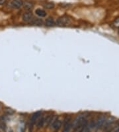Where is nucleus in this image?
<instances>
[{
    "mask_svg": "<svg viewBox=\"0 0 119 132\" xmlns=\"http://www.w3.org/2000/svg\"><path fill=\"white\" fill-rule=\"evenodd\" d=\"M70 22V19L66 16H63V17L58 18L56 22V24L58 25H68Z\"/></svg>",
    "mask_w": 119,
    "mask_h": 132,
    "instance_id": "nucleus-1",
    "label": "nucleus"
},
{
    "mask_svg": "<svg viewBox=\"0 0 119 132\" xmlns=\"http://www.w3.org/2000/svg\"><path fill=\"white\" fill-rule=\"evenodd\" d=\"M22 19H23V22H27V23L30 22L31 23L32 20L34 19V17H33V15L31 12H26L23 14V16H22Z\"/></svg>",
    "mask_w": 119,
    "mask_h": 132,
    "instance_id": "nucleus-2",
    "label": "nucleus"
},
{
    "mask_svg": "<svg viewBox=\"0 0 119 132\" xmlns=\"http://www.w3.org/2000/svg\"><path fill=\"white\" fill-rule=\"evenodd\" d=\"M106 118L105 116H101L98 118L97 121L95 122V127L97 129H100L102 127H103L105 122Z\"/></svg>",
    "mask_w": 119,
    "mask_h": 132,
    "instance_id": "nucleus-3",
    "label": "nucleus"
},
{
    "mask_svg": "<svg viewBox=\"0 0 119 132\" xmlns=\"http://www.w3.org/2000/svg\"><path fill=\"white\" fill-rule=\"evenodd\" d=\"M41 115V112H36V113H35L34 114L31 115V119H30V124L31 125H33V124H35L36 123V121H37L38 118L40 117Z\"/></svg>",
    "mask_w": 119,
    "mask_h": 132,
    "instance_id": "nucleus-4",
    "label": "nucleus"
},
{
    "mask_svg": "<svg viewBox=\"0 0 119 132\" xmlns=\"http://www.w3.org/2000/svg\"><path fill=\"white\" fill-rule=\"evenodd\" d=\"M23 2L22 0H13L11 2V5L13 8L19 9L23 5Z\"/></svg>",
    "mask_w": 119,
    "mask_h": 132,
    "instance_id": "nucleus-5",
    "label": "nucleus"
},
{
    "mask_svg": "<svg viewBox=\"0 0 119 132\" xmlns=\"http://www.w3.org/2000/svg\"><path fill=\"white\" fill-rule=\"evenodd\" d=\"M62 126V121L60 120H58V119H56L54 121V123L52 124V127L54 130L58 131Z\"/></svg>",
    "mask_w": 119,
    "mask_h": 132,
    "instance_id": "nucleus-6",
    "label": "nucleus"
},
{
    "mask_svg": "<svg viewBox=\"0 0 119 132\" xmlns=\"http://www.w3.org/2000/svg\"><path fill=\"white\" fill-rule=\"evenodd\" d=\"M71 128H72L71 121H68L67 122V123H65V124H64V129H63V131L65 132L69 131Z\"/></svg>",
    "mask_w": 119,
    "mask_h": 132,
    "instance_id": "nucleus-7",
    "label": "nucleus"
},
{
    "mask_svg": "<svg viewBox=\"0 0 119 132\" xmlns=\"http://www.w3.org/2000/svg\"><path fill=\"white\" fill-rule=\"evenodd\" d=\"M23 5L26 9H31L34 7V4L32 2H28V1H26V2H23Z\"/></svg>",
    "mask_w": 119,
    "mask_h": 132,
    "instance_id": "nucleus-8",
    "label": "nucleus"
},
{
    "mask_svg": "<svg viewBox=\"0 0 119 132\" xmlns=\"http://www.w3.org/2000/svg\"><path fill=\"white\" fill-rule=\"evenodd\" d=\"M35 14H36V15H38L39 17H44L46 15V13L44 10H42V9H37L35 11Z\"/></svg>",
    "mask_w": 119,
    "mask_h": 132,
    "instance_id": "nucleus-9",
    "label": "nucleus"
},
{
    "mask_svg": "<svg viewBox=\"0 0 119 132\" xmlns=\"http://www.w3.org/2000/svg\"><path fill=\"white\" fill-rule=\"evenodd\" d=\"M45 119L43 117H40V118H38L37 119V123H36V126L38 128H41L42 127L44 124Z\"/></svg>",
    "mask_w": 119,
    "mask_h": 132,
    "instance_id": "nucleus-10",
    "label": "nucleus"
},
{
    "mask_svg": "<svg viewBox=\"0 0 119 132\" xmlns=\"http://www.w3.org/2000/svg\"><path fill=\"white\" fill-rule=\"evenodd\" d=\"M45 24L47 26H53L54 25V21L52 17H48L46 19V22H45Z\"/></svg>",
    "mask_w": 119,
    "mask_h": 132,
    "instance_id": "nucleus-11",
    "label": "nucleus"
},
{
    "mask_svg": "<svg viewBox=\"0 0 119 132\" xmlns=\"http://www.w3.org/2000/svg\"><path fill=\"white\" fill-rule=\"evenodd\" d=\"M44 7L46 9H51L54 7V4L52 3V2H49V3H46L44 5Z\"/></svg>",
    "mask_w": 119,
    "mask_h": 132,
    "instance_id": "nucleus-12",
    "label": "nucleus"
},
{
    "mask_svg": "<svg viewBox=\"0 0 119 132\" xmlns=\"http://www.w3.org/2000/svg\"><path fill=\"white\" fill-rule=\"evenodd\" d=\"M31 23L37 25H40L42 24V20H40V19H33Z\"/></svg>",
    "mask_w": 119,
    "mask_h": 132,
    "instance_id": "nucleus-13",
    "label": "nucleus"
},
{
    "mask_svg": "<svg viewBox=\"0 0 119 132\" xmlns=\"http://www.w3.org/2000/svg\"><path fill=\"white\" fill-rule=\"evenodd\" d=\"M113 25L114 27H119V17L117 19H116L113 22Z\"/></svg>",
    "mask_w": 119,
    "mask_h": 132,
    "instance_id": "nucleus-14",
    "label": "nucleus"
},
{
    "mask_svg": "<svg viewBox=\"0 0 119 132\" xmlns=\"http://www.w3.org/2000/svg\"><path fill=\"white\" fill-rule=\"evenodd\" d=\"M113 131H116V132H119V122H117L116 123V127H114V128L111 129Z\"/></svg>",
    "mask_w": 119,
    "mask_h": 132,
    "instance_id": "nucleus-15",
    "label": "nucleus"
},
{
    "mask_svg": "<svg viewBox=\"0 0 119 132\" xmlns=\"http://www.w3.org/2000/svg\"><path fill=\"white\" fill-rule=\"evenodd\" d=\"M6 2V0H0V5H3Z\"/></svg>",
    "mask_w": 119,
    "mask_h": 132,
    "instance_id": "nucleus-16",
    "label": "nucleus"
},
{
    "mask_svg": "<svg viewBox=\"0 0 119 132\" xmlns=\"http://www.w3.org/2000/svg\"><path fill=\"white\" fill-rule=\"evenodd\" d=\"M118 29H119V27H118Z\"/></svg>",
    "mask_w": 119,
    "mask_h": 132,
    "instance_id": "nucleus-17",
    "label": "nucleus"
}]
</instances>
